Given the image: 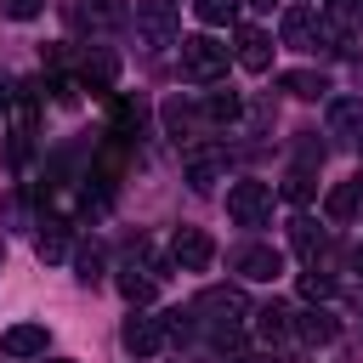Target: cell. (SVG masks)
I'll return each mask as SVG.
<instances>
[{
  "instance_id": "7402d4cb",
  "label": "cell",
  "mask_w": 363,
  "mask_h": 363,
  "mask_svg": "<svg viewBox=\"0 0 363 363\" xmlns=\"http://www.w3.org/2000/svg\"><path fill=\"white\" fill-rule=\"evenodd\" d=\"M289 244L306 255V267H318V250H323V233H318V221L295 216V221H289Z\"/></svg>"
},
{
  "instance_id": "ffe728a7",
  "label": "cell",
  "mask_w": 363,
  "mask_h": 363,
  "mask_svg": "<svg viewBox=\"0 0 363 363\" xmlns=\"http://www.w3.org/2000/svg\"><path fill=\"white\" fill-rule=\"evenodd\" d=\"M79 79L96 85V91H113V79H119V57H113V51H91L85 68H79Z\"/></svg>"
},
{
  "instance_id": "9a60e30c",
  "label": "cell",
  "mask_w": 363,
  "mask_h": 363,
  "mask_svg": "<svg viewBox=\"0 0 363 363\" xmlns=\"http://www.w3.org/2000/svg\"><path fill=\"white\" fill-rule=\"evenodd\" d=\"M153 289H159V272H153V267H136V261H130V267L119 272V295H125L130 306H147Z\"/></svg>"
},
{
  "instance_id": "d4e9b609",
  "label": "cell",
  "mask_w": 363,
  "mask_h": 363,
  "mask_svg": "<svg viewBox=\"0 0 363 363\" xmlns=\"http://www.w3.org/2000/svg\"><path fill=\"white\" fill-rule=\"evenodd\" d=\"M238 6H244V0H193V17H199L204 28H221V23L238 17Z\"/></svg>"
},
{
  "instance_id": "4fadbf2b",
  "label": "cell",
  "mask_w": 363,
  "mask_h": 363,
  "mask_svg": "<svg viewBox=\"0 0 363 363\" xmlns=\"http://www.w3.org/2000/svg\"><path fill=\"white\" fill-rule=\"evenodd\" d=\"M199 108H204V125H210V130H221V125H238V119H244V96H238V91H204V96H199Z\"/></svg>"
},
{
  "instance_id": "3957f363",
  "label": "cell",
  "mask_w": 363,
  "mask_h": 363,
  "mask_svg": "<svg viewBox=\"0 0 363 363\" xmlns=\"http://www.w3.org/2000/svg\"><path fill=\"white\" fill-rule=\"evenodd\" d=\"M182 74H187L193 85H216V79L227 74V45H221L216 34H187V40H182Z\"/></svg>"
},
{
  "instance_id": "ac0fdd59",
  "label": "cell",
  "mask_w": 363,
  "mask_h": 363,
  "mask_svg": "<svg viewBox=\"0 0 363 363\" xmlns=\"http://www.w3.org/2000/svg\"><path fill=\"white\" fill-rule=\"evenodd\" d=\"M278 91H289V96H301V102H318V96L329 91V79L312 74V68H289V74H278Z\"/></svg>"
},
{
  "instance_id": "2e32d148",
  "label": "cell",
  "mask_w": 363,
  "mask_h": 363,
  "mask_svg": "<svg viewBox=\"0 0 363 363\" xmlns=\"http://www.w3.org/2000/svg\"><path fill=\"white\" fill-rule=\"evenodd\" d=\"M255 335H261L267 346H284V340L295 335V312H289V306H261V312H255Z\"/></svg>"
},
{
  "instance_id": "6da1fadb",
  "label": "cell",
  "mask_w": 363,
  "mask_h": 363,
  "mask_svg": "<svg viewBox=\"0 0 363 363\" xmlns=\"http://www.w3.org/2000/svg\"><path fill=\"white\" fill-rule=\"evenodd\" d=\"M187 318H199V329L227 352V346H238V329L255 318V306H250V295H244L238 284H216V289H204V295L187 306Z\"/></svg>"
},
{
  "instance_id": "1f68e13d",
  "label": "cell",
  "mask_w": 363,
  "mask_h": 363,
  "mask_svg": "<svg viewBox=\"0 0 363 363\" xmlns=\"http://www.w3.org/2000/svg\"><path fill=\"white\" fill-rule=\"evenodd\" d=\"M227 363H272V357H267V352H233Z\"/></svg>"
},
{
  "instance_id": "484cf974",
  "label": "cell",
  "mask_w": 363,
  "mask_h": 363,
  "mask_svg": "<svg viewBox=\"0 0 363 363\" xmlns=\"http://www.w3.org/2000/svg\"><path fill=\"white\" fill-rule=\"evenodd\" d=\"M102 267H108L102 244H85V250L74 255V278H79V284H102Z\"/></svg>"
},
{
  "instance_id": "d6a6232c",
  "label": "cell",
  "mask_w": 363,
  "mask_h": 363,
  "mask_svg": "<svg viewBox=\"0 0 363 363\" xmlns=\"http://www.w3.org/2000/svg\"><path fill=\"white\" fill-rule=\"evenodd\" d=\"M244 6H255V11H272V6H278V0H244Z\"/></svg>"
},
{
  "instance_id": "8fae6325",
  "label": "cell",
  "mask_w": 363,
  "mask_h": 363,
  "mask_svg": "<svg viewBox=\"0 0 363 363\" xmlns=\"http://www.w3.org/2000/svg\"><path fill=\"white\" fill-rule=\"evenodd\" d=\"M233 62H238L244 74H267V68H272V40H267L261 28H238V34H233Z\"/></svg>"
},
{
  "instance_id": "5b68a950",
  "label": "cell",
  "mask_w": 363,
  "mask_h": 363,
  "mask_svg": "<svg viewBox=\"0 0 363 363\" xmlns=\"http://www.w3.org/2000/svg\"><path fill=\"white\" fill-rule=\"evenodd\" d=\"M227 216H233L238 227H261V221L272 216V187H267V182H233V187H227Z\"/></svg>"
},
{
  "instance_id": "ba28073f",
  "label": "cell",
  "mask_w": 363,
  "mask_h": 363,
  "mask_svg": "<svg viewBox=\"0 0 363 363\" xmlns=\"http://www.w3.org/2000/svg\"><path fill=\"white\" fill-rule=\"evenodd\" d=\"M159 113H164V136H170L176 147L210 130V125H204V108H199V102H187V96H170V102H164Z\"/></svg>"
},
{
  "instance_id": "8d00e7d4",
  "label": "cell",
  "mask_w": 363,
  "mask_h": 363,
  "mask_svg": "<svg viewBox=\"0 0 363 363\" xmlns=\"http://www.w3.org/2000/svg\"><path fill=\"white\" fill-rule=\"evenodd\" d=\"M357 147H363V136H357Z\"/></svg>"
},
{
  "instance_id": "277c9868",
  "label": "cell",
  "mask_w": 363,
  "mask_h": 363,
  "mask_svg": "<svg viewBox=\"0 0 363 363\" xmlns=\"http://www.w3.org/2000/svg\"><path fill=\"white\" fill-rule=\"evenodd\" d=\"M164 340H170L164 318H147V312H130V318H125V329H119V346H125L136 363L159 357V352H164Z\"/></svg>"
},
{
  "instance_id": "d6986e66",
  "label": "cell",
  "mask_w": 363,
  "mask_h": 363,
  "mask_svg": "<svg viewBox=\"0 0 363 363\" xmlns=\"http://www.w3.org/2000/svg\"><path fill=\"white\" fill-rule=\"evenodd\" d=\"M34 255L40 261H68V221H40V238H34Z\"/></svg>"
},
{
  "instance_id": "f1b7e54d",
  "label": "cell",
  "mask_w": 363,
  "mask_h": 363,
  "mask_svg": "<svg viewBox=\"0 0 363 363\" xmlns=\"http://www.w3.org/2000/svg\"><path fill=\"white\" fill-rule=\"evenodd\" d=\"M284 199H289V204H306V199H312V176H306V170H289V176H284Z\"/></svg>"
},
{
  "instance_id": "836d02e7",
  "label": "cell",
  "mask_w": 363,
  "mask_h": 363,
  "mask_svg": "<svg viewBox=\"0 0 363 363\" xmlns=\"http://www.w3.org/2000/svg\"><path fill=\"white\" fill-rule=\"evenodd\" d=\"M352 182H357V216H363V170H357V176H352Z\"/></svg>"
},
{
  "instance_id": "52a82bcc",
  "label": "cell",
  "mask_w": 363,
  "mask_h": 363,
  "mask_svg": "<svg viewBox=\"0 0 363 363\" xmlns=\"http://www.w3.org/2000/svg\"><path fill=\"white\" fill-rule=\"evenodd\" d=\"M170 261H176L182 272H204V267L216 261L210 233H204V227H176V233H170Z\"/></svg>"
},
{
  "instance_id": "7c38bea8",
  "label": "cell",
  "mask_w": 363,
  "mask_h": 363,
  "mask_svg": "<svg viewBox=\"0 0 363 363\" xmlns=\"http://www.w3.org/2000/svg\"><path fill=\"white\" fill-rule=\"evenodd\" d=\"M45 346H51L45 323H11V329L0 335V352H6V357H45Z\"/></svg>"
},
{
  "instance_id": "30bf717a",
  "label": "cell",
  "mask_w": 363,
  "mask_h": 363,
  "mask_svg": "<svg viewBox=\"0 0 363 363\" xmlns=\"http://www.w3.org/2000/svg\"><path fill=\"white\" fill-rule=\"evenodd\" d=\"M74 17H79V28H91V34H113V28L130 23V0H79Z\"/></svg>"
},
{
  "instance_id": "d590c367",
  "label": "cell",
  "mask_w": 363,
  "mask_h": 363,
  "mask_svg": "<svg viewBox=\"0 0 363 363\" xmlns=\"http://www.w3.org/2000/svg\"><path fill=\"white\" fill-rule=\"evenodd\" d=\"M45 363H74V357H45Z\"/></svg>"
},
{
  "instance_id": "e575fe53",
  "label": "cell",
  "mask_w": 363,
  "mask_h": 363,
  "mask_svg": "<svg viewBox=\"0 0 363 363\" xmlns=\"http://www.w3.org/2000/svg\"><path fill=\"white\" fill-rule=\"evenodd\" d=\"M352 267H357V278H363V244H357V255H352Z\"/></svg>"
},
{
  "instance_id": "4316f807",
  "label": "cell",
  "mask_w": 363,
  "mask_h": 363,
  "mask_svg": "<svg viewBox=\"0 0 363 363\" xmlns=\"http://www.w3.org/2000/svg\"><path fill=\"white\" fill-rule=\"evenodd\" d=\"M216 176H221V164H216L210 153H193V159H187V182H193L199 193H210V187H216Z\"/></svg>"
},
{
  "instance_id": "4dcf8cb0",
  "label": "cell",
  "mask_w": 363,
  "mask_h": 363,
  "mask_svg": "<svg viewBox=\"0 0 363 363\" xmlns=\"http://www.w3.org/2000/svg\"><path fill=\"white\" fill-rule=\"evenodd\" d=\"M11 102H17V85H11L6 74H0V108H11Z\"/></svg>"
},
{
  "instance_id": "603a6c76",
  "label": "cell",
  "mask_w": 363,
  "mask_h": 363,
  "mask_svg": "<svg viewBox=\"0 0 363 363\" xmlns=\"http://www.w3.org/2000/svg\"><path fill=\"white\" fill-rule=\"evenodd\" d=\"M323 17L335 23V34H357L363 28V0H323Z\"/></svg>"
},
{
  "instance_id": "e0dca14e",
  "label": "cell",
  "mask_w": 363,
  "mask_h": 363,
  "mask_svg": "<svg viewBox=\"0 0 363 363\" xmlns=\"http://www.w3.org/2000/svg\"><path fill=\"white\" fill-rule=\"evenodd\" d=\"M329 130L335 136H363V96H335L329 102Z\"/></svg>"
},
{
  "instance_id": "f546056e",
  "label": "cell",
  "mask_w": 363,
  "mask_h": 363,
  "mask_svg": "<svg viewBox=\"0 0 363 363\" xmlns=\"http://www.w3.org/2000/svg\"><path fill=\"white\" fill-rule=\"evenodd\" d=\"M0 11H6V17H17V23H28V17H40V11H45V0H0Z\"/></svg>"
},
{
  "instance_id": "5bb4252c",
  "label": "cell",
  "mask_w": 363,
  "mask_h": 363,
  "mask_svg": "<svg viewBox=\"0 0 363 363\" xmlns=\"http://www.w3.org/2000/svg\"><path fill=\"white\" fill-rule=\"evenodd\" d=\"M295 335H301L306 346H329V340L340 335V323H335V312H323V306H306V312H295Z\"/></svg>"
},
{
  "instance_id": "7a4b0ae2",
  "label": "cell",
  "mask_w": 363,
  "mask_h": 363,
  "mask_svg": "<svg viewBox=\"0 0 363 363\" xmlns=\"http://www.w3.org/2000/svg\"><path fill=\"white\" fill-rule=\"evenodd\" d=\"M284 45H295V51H335L340 34H335V23L318 17L312 6H289V11H284Z\"/></svg>"
},
{
  "instance_id": "8992f818",
  "label": "cell",
  "mask_w": 363,
  "mask_h": 363,
  "mask_svg": "<svg viewBox=\"0 0 363 363\" xmlns=\"http://www.w3.org/2000/svg\"><path fill=\"white\" fill-rule=\"evenodd\" d=\"M136 34L153 45V51H164V45H176V6L170 0H136Z\"/></svg>"
},
{
  "instance_id": "cb8c5ba5",
  "label": "cell",
  "mask_w": 363,
  "mask_h": 363,
  "mask_svg": "<svg viewBox=\"0 0 363 363\" xmlns=\"http://www.w3.org/2000/svg\"><path fill=\"white\" fill-rule=\"evenodd\" d=\"M142 119H147L142 96H119V102H113V136H136V130H142Z\"/></svg>"
},
{
  "instance_id": "83f0119b",
  "label": "cell",
  "mask_w": 363,
  "mask_h": 363,
  "mask_svg": "<svg viewBox=\"0 0 363 363\" xmlns=\"http://www.w3.org/2000/svg\"><path fill=\"white\" fill-rule=\"evenodd\" d=\"M301 295L318 306V301H329V295H335V278H329L323 267H306V272H301Z\"/></svg>"
},
{
  "instance_id": "44dd1931",
  "label": "cell",
  "mask_w": 363,
  "mask_h": 363,
  "mask_svg": "<svg viewBox=\"0 0 363 363\" xmlns=\"http://www.w3.org/2000/svg\"><path fill=\"white\" fill-rule=\"evenodd\" d=\"M323 216L329 221H352L357 216V182H335L329 199H323Z\"/></svg>"
},
{
  "instance_id": "9c48e42d",
  "label": "cell",
  "mask_w": 363,
  "mask_h": 363,
  "mask_svg": "<svg viewBox=\"0 0 363 363\" xmlns=\"http://www.w3.org/2000/svg\"><path fill=\"white\" fill-rule=\"evenodd\" d=\"M233 272L250 278V284H272L284 272V255L272 244H244V250H233Z\"/></svg>"
}]
</instances>
